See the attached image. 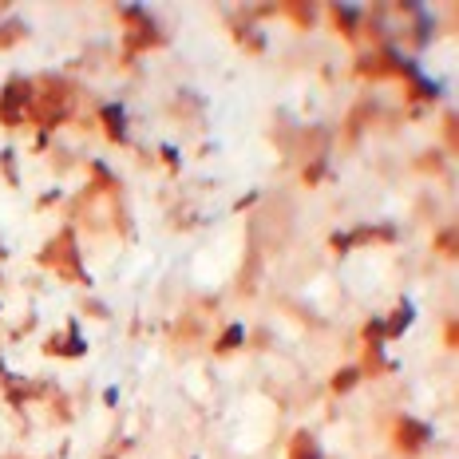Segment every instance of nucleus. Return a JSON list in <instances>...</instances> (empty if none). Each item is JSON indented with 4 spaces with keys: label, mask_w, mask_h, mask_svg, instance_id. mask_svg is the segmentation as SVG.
<instances>
[{
    "label": "nucleus",
    "mask_w": 459,
    "mask_h": 459,
    "mask_svg": "<svg viewBox=\"0 0 459 459\" xmlns=\"http://www.w3.org/2000/svg\"><path fill=\"white\" fill-rule=\"evenodd\" d=\"M103 115H107L111 131H115V135H119V139H123V135H127V127H123V107H119V103H115V107H107V111H103Z\"/></svg>",
    "instance_id": "nucleus-1"
},
{
    "label": "nucleus",
    "mask_w": 459,
    "mask_h": 459,
    "mask_svg": "<svg viewBox=\"0 0 459 459\" xmlns=\"http://www.w3.org/2000/svg\"><path fill=\"white\" fill-rule=\"evenodd\" d=\"M238 340H246V329H242V325H234V329L226 333V345H238Z\"/></svg>",
    "instance_id": "nucleus-2"
}]
</instances>
